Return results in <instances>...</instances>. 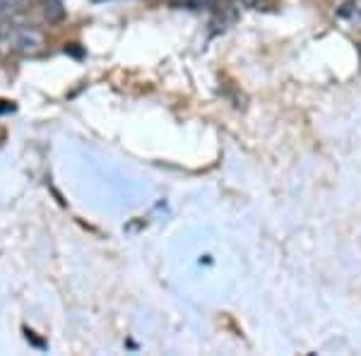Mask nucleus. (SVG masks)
Here are the masks:
<instances>
[{
	"instance_id": "f03ea898",
	"label": "nucleus",
	"mask_w": 361,
	"mask_h": 356,
	"mask_svg": "<svg viewBox=\"0 0 361 356\" xmlns=\"http://www.w3.org/2000/svg\"><path fill=\"white\" fill-rule=\"evenodd\" d=\"M44 15L49 22H61L66 17V10H63L61 0H44Z\"/></svg>"
},
{
	"instance_id": "7ed1b4c3",
	"label": "nucleus",
	"mask_w": 361,
	"mask_h": 356,
	"mask_svg": "<svg viewBox=\"0 0 361 356\" xmlns=\"http://www.w3.org/2000/svg\"><path fill=\"white\" fill-rule=\"evenodd\" d=\"M94 3H104V0H94Z\"/></svg>"
},
{
	"instance_id": "f257e3e1",
	"label": "nucleus",
	"mask_w": 361,
	"mask_h": 356,
	"mask_svg": "<svg viewBox=\"0 0 361 356\" xmlns=\"http://www.w3.org/2000/svg\"><path fill=\"white\" fill-rule=\"evenodd\" d=\"M29 10V0H0V22H10L25 15Z\"/></svg>"
}]
</instances>
